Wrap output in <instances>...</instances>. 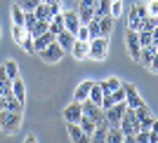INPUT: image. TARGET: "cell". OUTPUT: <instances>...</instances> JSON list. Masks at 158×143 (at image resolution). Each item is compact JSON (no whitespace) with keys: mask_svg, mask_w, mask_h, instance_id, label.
<instances>
[{"mask_svg":"<svg viewBox=\"0 0 158 143\" xmlns=\"http://www.w3.org/2000/svg\"><path fill=\"white\" fill-rule=\"evenodd\" d=\"M21 127V113L17 110H0V129L5 134H14Z\"/></svg>","mask_w":158,"mask_h":143,"instance_id":"6da1fadb","label":"cell"},{"mask_svg":"<svg viewBox=\"0 0 158 143\" xmlns=\"http://www.w3.org/2000/svg\"><path fill=\"white\" fill-rule=\"evenodd\" d=\"M120 131L125 134V136H135L137 131H142V127H139V117L135 115V110L132 108H125V113H123V117H120Z\"/></svg>","mask_w":158,"mask_h":143,"instance_id":"7a4b0ae2","label":"cell"},{"mask_svg":"<svg viewBox=\"0 0 158 143\" xmlns=\"http://www.w3.org/2000/svg\"><path fill=\"white\" fill-rule=\"evenodd\" d=\"M149 17V10H146V2H137L132 5L130 14H127V28L130 31H139L142 28V19Z\"/></svg>","mask_w":158,"mask_h":143,"instance_id":"3957f363","label":"cell"},{"mask_svg":"<svg viewBox=\"0 0 158 143\" xmlns=\"http://www.w3.org/2000/svg\"><path fill=\"white\" fill-rule=\"evenodd\" d=\"M106 54H109V38L99 35V38L90 40V54H87L90 59H94V61H104Z\"/></svg>","mask_w":158,"mask_h":143,"instance_id":"277c9868","label":"cell"},{"mask_svg":"<svg viewBox=\"0 0 158 143\" xmlns=\"http://www.w3.org/2000/svg\"><path fill=\"white\" fill-rule=\"evenodd\" d=\"M64 54H66V52L59 47V42L54 40V42H50L43 52H38V56L43 59V61H47V64H57V61H61V56H64Z\"/></svg>","mask_w":158,"mask_h":143,"instance_id":"5b68a950","label":"cell"},{"mask_svg":"<svg viewBox=\"0 0 158 143\" xmlns=\"http://www.w3.org/2000/svg\"><path fill=\"white\" fill-rule=\"evenodd\" d=\"M125 101L123 103H116V106H111V108H106L104 110V120L109 122V127H118L120 124V117H123V113H125Z\"/></svg>","mask_w":158,"mask_h":143,"instance_id":"8992f818","label":"cell"},{"mask_svg":"<svg viewBox=\"0 0 158 143\" xmlns=\"http://www.w3.org/2000/svg\"><path fill=\"white\" fill-rule=\"evenodd\" d=\"M125 45H127L130 56L137 61V59H139V52H142V45H139V33H137V31H130V28L125 31Z\"/></svg>","mask_w":158,"mask_h":143,"instance_id":"52a82bcc","label":"cell"},{"mask_svg":"<svg viewBox=\"0 0 158 143\" xmlns=\"http://www.w3.org/2000/svg\"><path fill=\"white\" fill-rule=\"evenodd\" d=\"M83 103V115L90 117V120H94V122H102L104 120V108L97 103H92L90 99H85V101H80Z\"/></svg>","mask_w":158,"mask_h":143,"instance_id":"ba28073f","label":"cell"},{"mask_svg":"<svg viewBox=\"0 0 158 143\" xmlns=\"http://www.w3.org/2000/svg\"><path fill=\"white\" fill-rule=\"evenodd\" d=\"M80 117H83V103L80 101H73V103H69L64 108V120L71 124H78Z\"/></svg>","mask_w":158,"mask_h":143,"instance_id":"9c48e42d","label":"cell"},{"mask_svg":"<svg viewBox=\"0 0 158 143\" xmlns=\"http://www.w3.org/2000/svg\"><path fill=\"white\" fill-rule=\"evenodd\" d=\"M66 131H69V136H71V143H92V136H87L78 124L66 122Z\"/></svg>","mask_w":158,"mask_h":143,"instance_id":"30bf717a","label":"cell"},{"mask_svg":"<svg viewBox=\"0 0 158 143\" xmlns=\"http://www.w3.org/2000/svg\"><path fill=\"white\" fill-rule=\"evenodd\" d=\"M61 17H64V28H66L69 33H73V35H76V31L80 28L78 12H76V10H69V12H61Z\"/></svg>","mask_w":158,"mask_h":143,"instance_id":"8fae6325","label":"cell"},{"mask_svg":"<svg viewBox=\"0 0 158 143\" xmlns=\"http://www.w3.org/2000/svg\"><path fill=\"white\" fill-rule=\"evenodd\" d=\"M71 54L76 61H83V59H87V54H90V42H83V40H76L71 47Z\"/></svg>","mask_w":158,"mask_h":143,"instance_id":"7c38bea8","label":"cell"},{"mask_svg":"<svg viewBox=\"0 0 158 143\" xmlns=\"http://www.w3.org/2000/svg\"><path fill=\"white\" fill-rule=\"evenodd\" d=\"M153 56H156V47H142V52H139V59H137V64L139 66H144V68H149L153 61Z\"/></svg>","mask_w":158,"mask_h":143,"instance_id":"4fadbf2b","label":"cell"},{"mask_svg":"<svg viewBox=\"0 0 158 143\" xmlns=\"http://www.w3.org/2000/svg\"><path fill=\"white\" fill-rule=\"evenodd\" d=\"M33 40H35V54H38V52H43V49H45L50 42H54V40H57V35L47 31V33H43V35H35Z\"/></svg>","mask_w":158,"mask_h":143,"instance_id":"5bb4252c","label":"cell"},{"mask_svg":"<svg viewBox=\"0 0 158 143\" xmlns=\"http://www.w3.org/2000/svg\"><path fill=\"white\" fill-rule=\"evenodd\" d=\"M57 42H59V47L64 49V52H71L73 42H76V35H73V33H69V31H61L59 35H57Z\"/></svg>","mask_w":158,"mask_h":143,"instance_id":"9a60e30c","label":"cell"},{"mask_svg":"<svg viewBox=\"0 0 158 143\" xmlns=\"http://www.w3.org/2000/svg\"><path fill=\"white\" fill-rule=\"evenodd\" d=\"M94 80H83L78 87H76V101H85L87 96H90V89H92Z\"/></svg>","mask_w":158,"mask_h":143,"instance_id":"2e32d148","label":"cell"},{"mask_svg":"<svg viewBox=\"0 0 158 143\" xmlns=\"http://www.w3.org/2000/svg\"><path fill=\"white\" fill-rule=\"evenodd\" d=\"M106 131H109V122L106 120L97 122V129L92 134V143H106Z\"/></svg>","mask_w":158,"mask_h":143,"instance_id":"e0dca14e","label":"cell"},{"mask_svg":"<svg viewBox=\"0 0 158 143\" xmlns=\"http://www.w3.org/2000/svg\"><path fill=\"white\" fill-rule=\"evenodd\" d=\"M113 17L111 14H109V17H99V28H102V35H104V38H109V35H111L113 33Z\"/></svg>","mask_w":158,"mask_h":143,"instance_id":"ac0fdd59","label":"cell"},{"mask_svg":"<svg viewBox=\"0 0 158 143\" xmlns=\"http://www.w3.org/2000/svg\"><path fill=\"white\" fill-rule=\"evenodd\" d=\"M111 14V0H97L94 2V17H109Z\"/></svg>","mask_w":158,"mask_h":143,"instance_id":"d6986e66","label":"cell"},{"mask_svg":"<svg viewBox=\"0 0 158 143\" xmlns=\"http://www.w3.org/2000/svg\"><path fill=\"white\" fill-rule=\"evenodd\" d=\"M12 91H14V96L24 103V99H26V87H24V80H21V78H14L12 80Z\"/></svg>","mask_w":158,"mask_h":143,"instance_id":"ffe728a7","label":"cell"},{"mask_svg":"<svg viewBox=\"0 0 158 143\" xmlns=\"http://www.w3.org/2000/svg\"><path fill=\"white\" fill-rule=\"evenodd\" d=\"M99 85H102V91H104V94H109V91L118 89V87L123 85V80H118V78H106V80H102Z\"/></svg>","mask_w":158,"mask_h":143,"instance_id":"44dd1931","label":"cell"},{"mask_svg":"<svg viewBox=\"0 0 158 143\" xmlns=\"http://www.w3.org/2000/svg\"><path fill=\"white\" fill-rule=\"evenodd\" d=\"M123 131H120V127H109V131H106V143H123Z\"/></svg>","mask_w":158,"mask_h":143,"instance_id":"7402d4cb","label":"cell"},{"mask_svg":"<svg viewBox=\"0 0 158 143\" xmlns=\"http://www.w3.org/2000/svg\"><path fill=\"white\" fill-rule=\"evenodd\" d=\"M78 127H80L83 131H85L87 136H92V134H94V129H97V122H94V120H90V117H85V115H83V117H80V122H78Z\"/></svg>","mask_w":158,"mask_h":143,"instance_id":"603a6c76","label":"cell"},{"mask_svg":"<svg viewBox=\"0 0 158 143\" xmlns=\"http://www.w3.org/2000/svg\"><path fill=\"white\" fill-rule=\"evenodd\" d=\"M24 19H26V12L14 2V5H12V24H14V26H24Z\"/></svg>","mask_w":158,"mask_h":143,"instance_id":"cb8c5ba5","label":"cell"},{"mask_svg":"<svg viewBox=\"0 0 158 143\" xmlns=\"http://www.w3.org/2000/svg\"><path fill=\"white\" fill-rule=\"evenodd\" d=\"M61 31H66V28H64V17H61V14H57V17H52V19H50V33L59 35Z\"/></svg>","mask_w":158,"mask_h":143,"instance_id":"d4e9b609","label":"cell"},{"mask_svg":"<svg viewBox=\"0 0 158 143\" xmlns=\"http://www.w3.org/2000/svg\"><path fill=\"white\" fill-rule=\"evenodd\" d=\"M90 101H92V103H97V106H102V99H104V91H102V85H99V82H94L92 85V89H90Z\"/></svg>","mask_w":158,"mask_h":143,"instance_id":"484cf974","label":"cell"},{"mask_svg":"<svg viewBox=\"0 0 158 143\" xmlns=\"http://www.w3.org/2000/svg\"><path fill=\"white\" fill-rule=\"evenodd\" d=\"M5 110H17V113H24V103H21L17 96H7L5 99Z\"/></svg>","mask_w":158,"mask_h":143,"instance_id":"4316f807","label":"cell"},{"mask_svg":"<svg viewBox=\"0 0 158 143\" xmlns=\"http://www.w3.org/2000/svg\"><path fill=\"white\" fill-rule=\"evenodd\" d=\"M19 47H21L26 54H35V40H33L31 33H26V38L21 40V45H19Z\"/></svg>","mask_w":158,"mask_h":143,"instance_id":"83f0119b","label":"cell"},{"mask_svg":"<svg viewBox=\"0 0 158 143\" xmlns=\"http://www.w3.org/2000/svg\"><path fill=\"white\" fill-rule=\"evenodd\" d=\"M33 14H35V19H52V14H50V7L45 5V2H38V7L33 10Z\"/></svg>","mask_w":158,"mask_h":143,"instance_id":"f1b7e54d","label":"cell"},{"mask_svg":"<svg viewBox=\"0 0 158 143\" xmlns=\"http://www.w3.org/2000/svg\"><path fill=\"white\" fill-rule=\"evenodd\" d=\"M2 68H5V73H7V78H10V80L19 78V68H17V61H12V59H7Z\"/></svg>","mask_w":158,"mask_h":143,"instance_id":"f546056e","label":"cell"},{"mask_svg":"<svg viewBox=\"0 0 158 143\" xmlns=\"http://www.w3.org/2000/svg\"><path fill=\"white\" fill-rule=\"evenodd\" d=\"M87 31H90V40L102 35V28H99V17H92V21L87 24Z\"/></svg>","mask_w":158,"mask_h":143,"instance_id":"4dcf8cb0","label":"cell"},{"mask_svg":"<svg viewBox=\"0 0 158 143\" xmlns=\"http://www.w3.org/2000/svg\"><path fill=\"white\" fill-rule=\"evenodd\" d=\"M156 26H158V17H151V14H149V17L142 19V28H139V31H153Z\"/></svg>","mask_w":158,"mask_h":143,"instance_id":"1f68e13d","label":"cell"},{"mask_svg":"<svg viewBox=\"0 0 158 143\" xmlns=\"http://www.w3.org/2000/svg\"><path fill=\"white\" fill-rule=\"evenodd\" d=\"M26 28H24V26H12V40H14V42H17V45H21V40H24V38H26Z\"/></svg>","mask_w":158,"mask_h":143,"instance_id":"d6a6232c","label":"cell"},{"mask_svg":"<svg viewBox=\"0 0 158 143\" xmlns=\"http://www.w3.org/2000/svg\"><path fill=\"white\" fill-rule=\"evenodd\" d=\"M50 31V21L47 19H38V24H35V28H33V38L35 35H43V33Z\"/></svg>","mask_w":158,"mask_h":143,"instance_id":"836d02e7","label":"cell"},{"mask_svg":"<svg viewBox=\"0 0 158 143\" xmlns=\"http://www.w3.org/2000/svg\"><path fill=\"white\" fill-rule=\"evenodd\" d=\"M38 2L40 0H17V5H19L24 12H33V10L38 7Z\"/></svg>","mask_w":158,"mask_h":143,"instance_id":"e575fe53","label":"cell"},{"mask_svg":"<svg viewBox=\"0 0 158 143\" xmlns=\"http://www.w3.org/2000/svg\"><path fill=\"white\" fill-rule=\"evenodd\" d=\"M137 33H139V45L142 47L151 45V31H137Z\"/></svg>","mask_w":158,"mask_h":143,"instance_id":"d590c367","label":"cell"},{"mask_svg":"<svg viewBox=\"0 0 158 143\" xmlns=\"http://www.w3.org/2000/svg\"><path fill=\"white\" fill-rule=\"evenodd\" d=\"M76 40H83V42H90V31H87V26H80L78 31H76Z\"/></svg>","mask_w":158,"mask_h":143,"instance_id":"8d00e7d4","label":"cell"},{"mask_svg":"<svg viewBox=\"0 0 158 143\" xmlns=\"http://www.w3.org/2000/svg\"><path fill=\"white\" fill-rule=\"evenodd\" d=\"M151 122H153V113H151V115L139 117V127H142L144 131H149V129H151Z\"/></svg>","mask_w":158,"mask_h":143,"instance_id":"74e56055","label":"cell"},{"mask_svg":"<svg viewBox=\"0 0 158 143\" xmlns=\"http://www.w3.org/2000/svg\"><path fill=\"white\" fill-rule=\"evenodd\" d=\"M120 12H123V0L111 2V17H113V19H116V17H120Z\"/></svg>","mask_w":158,"mask_h":143,"instance_id":"f35d334b","label":"cell"},{"mask_svg":"<svg viewBox=\"0 0 158 143\" xmlns=\"http://www.w3.org/2000/svg\"><path fill=\"white\" fill-rule=\"evenodd\" d=\"M50 14L52 17H57V14H61V0H54V2H50Z\"/></svg>","mask_w":158,"mask_h":143,"instance_id":"ab89813d","label":"cell"},{"mask_svg":"<svg viewBox=\"0 0 158 143\" xmlns=\"http://www.w3.org/2000/svg\"><path fill=\"white\" fill-rule=\"evenodd\" d=\"M146 10L151 17H158V0H146Z\"/></svg>","mask_w":158,"mask_h":143,"instance_id":"60d3db41","label":"cell"},{"mask_svg":"<svg viewBox=\"0 0 158 143\" xmlns=\"http://www.w3.org/2000/svg\"><path fill=\"white\" fill-rule=\"evenodd\" d=\"M135 141L137 143H149V131H137V134H135Z\"/></svg>","mask_w":158,"mask_h":143,"instance_id":"b9f144b4","label":"cell"},{"mask_svg":"<svg viewBox=\"0 0 158 143\" xmlns=\"http://www.w3.org/2000/svg\"><path fill=\"white\" fill-rule=\"evenodd\" d=\"M7 82H12V80L7 78V73H5V68H2V66H0V87H2V85H7Z\"/></svg>","mask_w":158,"mask_h":143,"instance_id":"7bdbcfd3","label":"cell"},{"mask_svg":"<svg viewBox=\"0 0 158 143\" xmlns=\"http://www.w3.org/2000/svg\"><path fill=\"white\" fill-rule=\"evenodd\" d=\"M153 73H158V45H156V56H153V61H151V66H149Z\"/></svg>","mask_w":158,"mask_h":143,"instance_id":"ee69618b","label":"cell"},{"mask_svg":"<svg viewBox=\"0 0 158 143\" xmlns=\"http://www.w3.org/2000/svg\"><path fill=\"white\" fill-rule=\"evenodd\" d=\"M158 45V26L151 31V47H156Z\"/></svg>","mask_w":158,"mask_h":143,"instance_id":"f6af8a7d","label":"cell"},{"mask_svg":"<svg viewBox=\"0 0 158 143\" xmlns=\"http://www.w3.org/2000/svg\"><path fill=\"white\" fill-rule=\"evenodd\" d=\"M149 143H158V134H153V131H149Z\"/></svg>","mask_w":158,"mask_h":143,"instance_id":"bcb514c9","label":"cell"},{"mask_svg":"<svg viewBox=\"0 0 158 143\" xmlns=\"http://www.w3.org/2000/svg\"><path fill=\"white\" fill-rule=\"evenodd\" d=\"M149 131H153V134H158V120H156V117H153V122H151V129H149Z\"/></svg>","mask_w":158,"mask_h":143,"instance_id":"7dc6e473","label":"cell"},{"mask_svg":"<svg viewBox=\"0 0 158 143\" xmlns=\"http://www.w3.org/2000/svg\"><path fill=\"white\" fill-rule=\"evenodd\" d=\"M0 110H5V96H2V89H0Z\"/></svg>","mask_w":158,"mask_h":143,"instance_id":"c3c4849f","label":"cell"},{"mask_svg":"<svg viewBox=\"0 0 158 143\" xmlns=\"http://www.w3.org/2000/svg\"><path fill=\"white\" fill-rule=\"evenodd\" d=\"M123 143H137V141H135V136H123Z\"/></svg>","mask_w":158,"mask_h":143,"instance_id":"681fc988","label":"cell"},{"mask_svg":"<svg viewBox=\"0 0 158 143\" xmlns=\"http://www.w3.org/2000/svg\"><path fill=\"white\" fill-rule=\"evenodd\" d=\"M24 143H35V136H33V134H31V136H26V141H24Z\"/></svg>","mask_w":158,"mask_h":143,"instance_id":"f907efd6","label":"cell"},{"mask_svg":"<svg viewBox=\"0 0 158 143\" xmlns=\"http://www.w3.org/2000/svg\"><path fill=\"white\" fill-rule=\"evenodd\" d=\"M40 2H45V5H50V2H54V0H40Z\"/></svg>","mask_w":158,"mask_h":143,"instance_id":"816d5d0a","label":"cell"},{"mask_svg":"<svg viewBox=\"0 0 158 143\" xmlns=\"http://www.w3.org/2000/svg\"><path fill=\"white\" fill-rule=\"evenodd\" d=\"M0 35H2V28H0Z\"/></svg>","mask_w":158,"mask_h":143,"instance_id":"f5cc1de1","label":"cell"},{"mask_svg":"<svg viewBox=\"0 0 158 143\" xmlns=\"http://www.w3.org/2000/svg\"><path fill=\"white\" fill-rule=\"evenodd\" d=\"M111 2H116V0H111Z\"/></svg>","mask_w":158,"mask_h":143,"instance_id":"db71d44e","label":"cell"}]
</instances>
